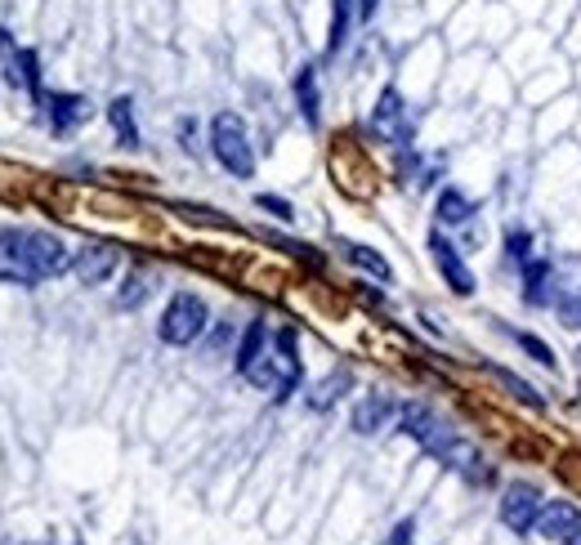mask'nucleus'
Returning a JSON list of instances; mask_svg holds the SVG:
<instances>
[{
    "mask_svg": "<svg viewBox=\"0 0 581 545\" xmlns=\"http://www.w3.org/2000/svg\"><path fill=\"white\" fill-rule=\"evenodd\" d=\"M541 505H546V501H541V487L537 483H523V478H519V483H510L506 492H501L497 514H501V523H506L510 532H519V537H523V532L537 528Z\"/></svg>",
    "mask_w": 581,
    "mask_h": 545,
    "instance_id": "423d86ee",
    "label": "nucleus"
},
{
    "mask_svg": "<svg viewBox=\"0 0 581 545\" xmlns=\"http://www.w3.org/2000/svg\"><path fill=\"white\" fill-rule=\"evenodd\" d=\"M340 251H345V260L354 264V269H363L371 273L376 282H389L394 277V269H389V260L380 251H371V246H358V242H340Z\"/></svg>",
    "mask_w": 581,
    "mask_h": 545,
    "instance_id": "a211bd4d",
    "label": "nucleus"
},
{
    "mask_svg": "<svg viewBox=\"0 0 581 545\" xmlns=\"http://www.w3.org/2000/svg\"><path fill=\"white\" fill-rule=\"evenodd\" d=\"M63 269H72V251L59 233H45V228L0 233V282L36 286L45 277H59Z\"/></svg>",
    "mask_w": 581,
    "mask_h": 545,
    "instance_id": "f257e3e1",
    "label": "nucleus"
},
{
    "mask_svg": "<svg viewBox=\"0 0 581 545\" xmlns=\"http://www.w3.org/2000/svg\"><path fill=\"white\" fill-rule=\"evenodd\" d=\"M108 121L112 130H117V139L126 143V148H139V126H135V103L126 99V94H117V99L108 103Z\"/></svg>",
    "mask_w": 581,
    "mask_h": 545,
    "instance_id": "aec40b11",
    "label": "nucleus"
},
{
    "mask_svg": "<svg viewBox=\"0 0 581 545\" xmlns=\"http://www.w3.org/2000/svg\"><path fill=\"white\" fill-rule=\"evenodd\" d=\"M532 532H537L546 545H573L581 537V510L573 501H546Z\"/></svg>",
    "mask_w": 581,
    "mask_h": 545,
    "instance_id": "6e6552de",
    "label": "nucleus"
},
{
    "mask_svg": "<svg viewBox=\"0 0 581 545\" xmlns=\"http://www.w3.org/2000/svg\"><path fill=\"white\" fill-rule=\"evenodd\" d=\"M376 9H380V0H358V18H363V23L376 18Z\"/></svg>",
    "mask_w": 581,
    "mask_h": 545,
    "instance_id": "bb28decb",
    "label": "nucleus"
},
{
    "mask_svg": "<svg viewBox=\"0 0 581 545\" xmlns=\"http://www.w3.org/2000/svg\"><path fill=\"white\" fill-rule=\"evenodd\" d=\"M523 300L532 304V309H555V286H550V277H555V264L550 260H532L523 264Z\"/></svg>",
    "mask_w": 581,
    "mask_h": 545,
    "instance_id": "ddd939ff",
    "label": "nucleus"
},
{
    "mask_svg": "<svg viewBox=\"0 0 581 545\" xmlns=\"http://www.w3.org/2000/svg\"><path fill=\"white\" fill-rule=\"evenodd\" d=\"M555 313H559V327L581 331V286H568L564 295H555Z\"/></svg>",
    "mask_w": 581,
    "mask_h": 545,
    "instance_id": "b1692460",
    "label": "nucleus"
},
{
    "mask_svg": "<svg viewBox=\"0 0 581 545\" xmlns=\"http://www.w3.org/2000/svg\"><path fill=\"white\" fill-rule=\"evenodd\" d=\"M573 545H581V537H577V541H573Z\"/></svg>",
    "mask_w": 581,
    "mask_h": 545,
    "instance_id": "c756f323",
    "label": "nucleus"
},
{
    "mask_svg": "<svg viewBox=\"0 0 581 545\" xmlns=\"http://www.w3.org/2000/svg\"><path fill=\"white\" fill-rule=\"evenodd\" d=\"M255 206H260V210H269V215H273V219H295V210H291V202H287V197H273V193H260V197H255Z\"/></svg>",
    "mask_w": 581,
    "mask_h": 545,
    "instance_id": "a878e982",
    "label": "nucleus"
},
{
    "mask_svg": "<svg viewBox=\"0 0 581 545\" xmlns=\"http://www.w3.org/2000/svg\"><path fill=\"white\" fill-rule=\"evenodd\" d=\"M72 273H76V282H81V286H99V282H108V277L117 273V251H112L108 242H90V246H81V251L72 255Z\"/></svg>",
    "mask_w": 581,
    "mask_h": 545,
    "instance_id": "9d476101",
    "label": "nucleus"
},
{
    "mask_svg": "<svg viewBox=\"0 0 581 545\" xmlns=\"http://www.w3.org/2000/svg\"><path fill=\"white\" fill-rule=\"evenodd\" d=\"M434 219L443 228H461V224H470V219H474V202L461 193V188H443L438 202H434Z\"/></svg>",
    "mask_w": 581,
    "mask_h": 545,
    "instance_id": "dca6fc26",
    "label": "nucleus"
},
{
    "mask_svg": "<svg viewBox=\"0 0 581 545\" xmlns=\"http://www.w3.org/2000/svg\"><path fill=\"white\" fill-rule=\"evenodd\" d=\"M425 452H430L434 461H443L452 474H461L465 483H492V465L483 461V452L465 434H456L447 420H443V429H438L430 443H425Z\"/></svg>",
    "mask_w": 581,
    "mask_h": 545,
    "instance_id": "39448f33",
    "label": "nucleus"
},
{
    "mask_svg": "<svg viewBox=\"0 0 581 545\" xmlns=\"http://www.w3.org/2000/svg\"><path fill=\"white\" fill-rule=\"evenodd\" d=\"M264 353H269V327H264V318H255L251 327H246V336L237 340V353H233L237 376H246V371H251Z\"/></svg>",
    "mask_w": 581,
    "mask_h": 545,
    "instance_id": "2eb2a0df",
    "label": "nucleus"
},
{
    "mask_svg": "<svg viewBox=\"0 0 581 545\" xmlns=\"http://www.w3.org/2000/svg\"><path fill=\"white\" fill-rule=\"evenodd\" d=\"M371 130H376L380 139L398 143V148H403V143L412 139V117H407L403 94H398L394 85H389V90H380L376 108H371Z\"/></svg>",
    "mask_w": 581,
    "mask_h": 545,
    "instance_id": "1a4fd4ad",
    "label": "nucleus"
},
{
    "mask_svg": "<svg viewBox=\"0 0 581 545\" xmlns=\"http://www.w3.org/2000/svg\"><path fill=\"white\" fill-rule=\"evenodd\" d=\"M394 545H412V519L398 523V528H394Z\"/></svg>",
    "mask_w": 581,
    "mask_h": 545,
    "instance_id": "cd10ccee",
    "label": "nucleus"
},
{
    "mask_svg": "<svg viewBox=\"0 0 581 545\" xmlns=\"http://www.w3.org/2000/svg\"><path fill=\"white\" fill-rule=\"evenodd\" d=\"M506 336L519 344V349L528 353L532 362H541V367H555V349H550V344L541 340V336H532V331H506Z\"/></svg>",
    "mask_w": 581,
    "mask_h": 545,
    "instance_id": "5701e85b",
    "label": "nucleus"
},
{
    "mask_svg": "<svg viewBox=\"0 0 581 545\" xmlns=\"http://www.w3.org/2000/svg\"><path fill=\"white\" fill-rule=\"evenodd\" d=\"M148 277L144 273H126V282H121V291H117V304L121 309H139V304L148 300Z\"/></svg>",
    "mask_w": 581,
    "mask_h": 545,
    "instance_id": "393cba45",
    "label": "nucleus"
},
{
    "mask_svg": "<svg viewBox=\"0 0 581 545\" xmlns=\"http://www.w3.org/2000/svg\"><path fill=\"white\" fill-rule=\"evenodd\" d=\"M358 0H331V32H327V54H340L349 41V27H354Z\"/></svg>",
    "mask_w": 581,
    "mask_h": 545,
    "instance_id": "6ab92c4d",
    "label": "nucleus"
},
{
    "mask_svg": "<svg viewBox=\"0 0 581 545\" xmlns=\"http://www.w3.org/2000/svg\"><path fill=\"white\" fill-rule=\"evenodd\" d=\"M41 108L59 135H68V130H76L81 121L94 117V103L85 94H41Z\"/></svg>",
    "mask_w": 581,
    "mask_h": 545,
    "instance_id": "9b49d317",
    "label": "nucleus"
},
{
    "mask_svg": "<svg viewBox=\"0 0 581 545\" xmlns=\"http://www.w3.org/2000/svg\"><path fill=\"white\" fill-rule=\"evenodd\" d=\"M211 152L233 179L255 175V148H251V135H246V121L237 112H219L211 121Z\"/></svg>",
    "mask_w": 581,
    "mask_h": 545,
    "instance_id": "20e7f679",
    "label": "nucleus"
},
{
    "mask_svg": "<svg viewBox=\"0 0 581 545\" xmlns=\"http://www.w3.org/2000/svg\"><path fill=\"white\" fill-rule=\"evenodd\" d=\"M577 362H581V349H577Z\"/></svg>",
    "mask_w": 581,
    "mask_h": 545,
    "instance_id": "c85d7f7f",
    "label": "nucleus"
},
{
    "mask_svg": "<svg viewBox=\"0 0 581 545\" xmlns=\"http://www.w3.org/2000/svg\"><path fill=\"white\" fill-rule=\"evenodd\" d=\"M430 260H434L438 277H443V282L452 286V291L461 295V300H465V295H474V286H479V282H474V269L465 264V255L456 251V246L447 242V237L438 233V228L430 233Z\"/></svg>",
    "mask_w": 581,
    "mask_h": 545,
    "instance_id": "0eeeda50",
    "label": "nucleus"
},
{
    "mask_svg": "<svg viewBox=\"0 0 581 545\" xmlns=\"http://www.w3.org/2000/svg\"><path fill=\"white\" fill-rule=\"evenodd\" d=\"M206 327H211V309H206V300L193 295V291H179V295H170L166 313H161L157 336H161V344H170V349H188L193 340L206 336Z\"/></svg>",
    "mask_w": 581,
    "mask_h": 545,
    "instance_id": "7ed1b4c3",
    "label": "nucleus"
},
{
    "mask_svg": "<svg viewBox=\"0 0 581 545\" xmlns=\"http://www.w3.org/2000/svg\"><path fill=\"white\" fill-rule=\"evenodd\" d=\"M398 416V403L389 394H367V398H358V407H354V434H380V429H389V420Z\"/></svg>",
    "mask_w": 581,
    "mask_h": 545,
    "instance_id": "f8f14e48",
    "label": "nucleus"
},
{
    "mask_svg": "<svg viewBox=\"0 0 581 545\" xmlns=\"http://www.w3.org/2000/svg\"><path fill=\"white\" fill-rule=\"evenodd\" d=\"M492 376H497V380H501V385H506V389H510V394H514V398H519V403H523V407H528V411H546V398H541V394H537V389H532V385H528V380H519V376H514V371H506V367H492Z\"/></svg>",
    "mask_w": 581,
    "mask_h": 545,
    "instance_id": "4be33fe9",
    "label": "nucleus"
},
{
    "mask_svg": "<svg viewBox=\"0 0 581 545\" xmlns=\"http://www.w3.org/2000/svg\"><path fill=\"white\" fill-rule=\"evenodd\" d=\"M349 385H354V376H349V371H331V376H322L318 385L304 394V403H309L313 411H327V407H336L340 398L349 394Z\"/></svg>",
    "mask_w": 581,
    "mask_h": 545,
    "instance_id": "f3484780",
    "label": "nucleus"
},
{
    "mask_svg": "<svg viewBox=\"0 0 581 545\" xmlns=\"http://www.w3.org/2000/svg\"><path fill=\"white\" fill-rule=\"evenodd\" d=\"M532 246H537V237H532L523 224L506 228V264H510V269H523V264L537 260V251H532Z\"/></svg>",
    "mask_w": 581,
    "mask_h": 545,
    "instance_id": "412c9836",
    "label": "nucleus"
},
{
    "mask_svg": "<svg viewBox=\"0 0 581 545\" xmlns=\"http://www.w3.org/2000/svg\"><path fill=\"white\" fill-rule=\"evenodd\" d=\"M246 380H251L255 389H264V394H273V398H291V394H295V385H300V358H295V331H278L273 349L264 353V358L255 362L251 371H246Z\"/></svg>",
    "mask_w": 581,
    "mask_h": 545,
    "instance_id": "f03ea898",
    "label": "nucleus"
},
{
    "mask_svg": "<svg viewBox=\"0 0 581 545\" xmlns=\"http://www.w3.org/2000/svg\"><path fill=\"white\" fill-rule=\"evenodd\" d=\"M295 103H300V117L318 130V121H322V90H318V68H313V63H304V68L295 72Z\"/></svg>",
    "mask_w": 581,
    "mask_h": 545,
    "instance_id": "4468645a",
    "label": "nucleus"
}]
</instances>
